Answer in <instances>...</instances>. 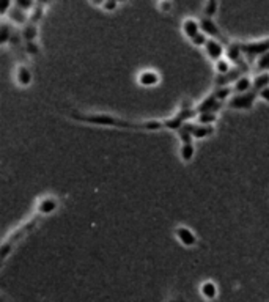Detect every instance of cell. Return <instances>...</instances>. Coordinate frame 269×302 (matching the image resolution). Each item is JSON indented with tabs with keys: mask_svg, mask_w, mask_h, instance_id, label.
I'll use <instances>...</instances> for the list:
<instances>
[{
	"mask_svg": "<svg viewBox=\"0 0 269 302\" xmlns=\"http://www.w3.org/2000/svg\"><path fill=\"white\" fill-rule=\"evenodd\" d=\"M161 8H162L164 11H170L172 3H170V2H164V3H161Z\"/></svg>",
	"mask_w": 269,
	"mask_h": 302,
	"instance_id": "36",
	"label": "cell"
},
{
	"mask_svg": "<svg viewBox=\"0 0 269 302\" xmlns=\"http://www.w3.org/2000/svg\"><path fill=\"white\" fill-rule=\"evenodd\" d=\"M194 145L192 144H184L180 150V153H181V159L184 162H189L192 157H194Z\"/></svg>",
	"mask_w": 269,
	"mask_h": 302,
	"instance_id": "21",
	"label": "cell"
},
{
	"mask_svg": "<svg viewBox=\"0 0 269 302\" xmlns=\"http://www.w3.org/2000/svg\"><path fill=\"white\" fill-rule=\"evenodd\" d=\"M10 18L16 22V24H25V19H27V16H25V11H22L21 8L18 6H11L10 10Z\"/></svg>",
	"mask_w": 269,
	"mask_h": 302,
	"instance_id": "19",
	"label": "cell"
},
{
	"mask_svg": "<svg viewBox=\"0 0 269 302\" xmlns=\"http://www.w3.org/2000/svg\"><path fill=\"white\" fill-rule=\"evenodd\" d=\"M55 209H57V200L50 198V197L41 200L39 205H38V213L39 214H50V213H54Z\"/></svg>",
	"mask_w": 269,
	"mask_h": 302,
	"instance_id": "13",
	"label": "cell"
},
{
	"mask_svg": "<svg viewBox=\"0 0 269 302\" xmlns=\"http://www.w3.org/2000/svg\"><path fill=\"white\" fill-rule=\"evenodd\" d=\"M159 82V76L154 71H144L139 76V83L144 87H153Z\"/></svg>",
	"mask_w": 269,
	"mask_h": 302,
	"instance_id": "12",
	"label": "cell"
},
{
	"mask_svg": "<svg viewBox=\"0 0 269 302\" xmlns=\"http://www.w3.org/2000/svg\"><path fill=\"white\" fill-rule=\"evenodd\" d=\"M11 37H13L11 29L8 27L6 24H3V25H2V29H0V44H5L6 41H10V39H11Z\"/></svg>",
	"mask_w": 269,
	"mask_h": 302,
	"instance_id": "26",
	"label": "cell"
},
{
	"mask_svg": "<svg viewBox=\"0 0 269 302\" xmlns=\"http://www.w3.org/2000/svg\"><path fill=\"white\" fill-rule=\"evenodd\" d=\"M18 82L21 83L22 87L30 85V82H32V73H30L29 68H25V66H21V68L18 70Z\"/></svg>",
	"mask_w": 269,
	"mask_h": 302,
	"instance_id": "17",
	"label": "cell"
},
{
	"mask_svg": "<svg viewBox=\"0 0 269 302\" xmlns=\"http://www.w3.org/2000/svg\"><path fill=\"white\" fill-rule=\"evenodd\" d=\"M183 126H184V121L180 118L178 115H175L173 118H169V120L164 121V128H169L172 131H180Z\"/></svg>",
	"mask_w": 269,
	"mask_h": 302,
	"instance_id": "20",
	"label": "cell"
},
{
	"mask_svg": "<svg viewBox=\"0 0 269 302\" xmlns=\"http://www.w3.org/2000/svg\"><path fill=\"white\" fill-rule=\"evenodd\" d=\"M16 6L27 13L29 10H32V8H35V3H33L32 0H18V2H16Z\"/></svg>",
	"mask_w": 269,
	"mask_h": 302,
	"instance_id": "31",
	"label": "cell"
},
{
	"mask_svg": "<svg viewBox=\"0 0 269 302\" xmlns=\"http://www.w3.org/2000/svg\"><path fill=\"white\" fill-rule=\"evenodd\" d=\"M178 136H180V139H181V142H183V145H184V144H192V137H194V136H192V134H191L186 128H184V126L178 131Z\"/></svg>",
	"mask_w": 269,
	"mask_h": 302,
	"instance_id": "29",
	"label": "cell"
},
{
	"mask_svg": "<svg viewBox=\"0 0 269 302\" xmlns=\"http://www.w3.org/2000/svg\"><path fill=\"white\" fill-rule=\"evenodd\" d=\"M200 29H201V32H203L206 37H211V38H214V39H217V41H221V43H224V44L229 43V39H227V38L222 35V32H221L219 27H217V25L214 24L213 19H208V18L201 19V21H200Z\"/></svg>",
	"mask_w": 269,
	"mask_h": 302,
	"instance_id": "4",
	"label": "cell"
},
{
	"mask_svg": "<svg viewBox=\"0 0 269 302\" xmlns=\"http://www.w3.org/2000/svg\"><path fill=\"white\" fill-rule=\"evenodd\" d=\"M38 38V29L35 24H27L22 30V39L25 43H33Z\"/></svg>",
	"mask_w": 269,
	"mask_h": 302,
	"instance_id": "14",
	"label": "cell"
},
{
	"mask_svg": "<svg viewBox=\"0 0 269 302\" xmlns=\"http://www.w3.org/2000/svg\"><path fill=\"white\" fill-rule=\"evenodd\" d=\"M183 32H184V35L192 41L197 35H200V22L194 19H186L183 22Z\"/></svg>",
	"mask_w": 269,
	"mask_h": 302,
	"instance_id": "10",
	"label": "cell"
},
{
	"mask_svg": "<svg viewBox=\"0 0 269 302\" xmlns=\"http://www.w3.org/2000/svg\"><path fill=\"white\" fill-rule=\"evenodd\" d=\"M257 70L260 71V74L269 71V52H266V54H263V55L258 57V60H257Z\"/></svg>",
	"mask_w": 269,
	"mask_h": 302,
	"instance_id": "22",
	"label": "cell"
},
{
	"mask_svg": "<svg viewBox=\"0 0 269 302\" xmlns=\"http://www.w3.org/2000/svg\"><path fill=\"white\" fill-rule=\"evenodd\" d=\"M252 90V80L247 77V76H242L239 80L234 82V91H236L238 95H242V93H247V91Z\"/></svg>",
	"mask_w": 269,
	"mask_h": 302,
	"instance_id": "15",
	"label": "cell"
},
{
	"mask_svg": "<svg viewBox=\"0 0 269 302\" xmlns=\"http://www.w3.org/2000/svg\"><path fill=\"white\" fill-rule=\"evenodd\" d=\"M247 71V66L246 65H242V66H236V68H231L230 73H227L225 76H217V79H216V83L219 87H227L229 85L230 82H236L242 77V74H244Z\"/></svg>",
	"mask_w": 269,
	"mask_h": 302,
	"instance_id": "6",
	"label": "cell"
},
{
	"mask_svg": "<svg viewBox=\"0 0 269 302\" xmlns=\"http://www.w3.org/2000/svg\"><path fill=\"white\" fill-rule=\"evenodd\" d=\"M43 13H44L43 3L35 5V8H33V13L30 14V24H37L38 21H41V18H43Z\"/></svg>",
	"mask_w": 269,
	"mask_h": 302,
	"instance_id": "23",
	"label": "cell"
},
{
	"mask_svg": "<svg viewBox=\"0 0 269 302\" xmlns=\"http://www.w3.org/2000/svg\"><path fill=\"white\" fill-rule=\"evenodd\" d=\"M213 134V126H203V124H194L192 129V136L195 139H205Z\"/></svg>",
	"mask_w": 269,
	"mask_h": 302,
	"instance_id": "16",
	"label": "cell"
},
{
	"mask_svg": "<svg viewBox=\"0 0 269 302\" xmlns=\"http://www.w3.org/2000/svg\"><path fill=\"white\" fill-rule=\"evenodd\" d=\"M25 52H27L29 55H38L39 54V46L37 41H33V43H25Z\"/></svg>",
	"mask_w": 269,
	"mask_h": 302,
	"instance_id": "30",
	"label": "cell"
},
{
	"mask_svg": "<svg viewBox=\"0 0 269 302\" xmlns=\"http://www.w3.org/2000/svg\"><path fill=\"white\" fill-rule=\"evenodd\" d=\"M201 295H203L206 299H214L217 295L216 285L213 282H205L203 285H201Z\"/></svg>",
	"mask_w": 269,
	"mask_h": 302,
	"instance_id": "18",
	"label": "cell"
},
{
	"mask_svg": "<svg viewBox=\"0 0 269 302\" xmlns=\"http://www.w3.org/2000/svg\"><path fill=\"white\" fill-rule=\"evenodd\" d=\"M242 54H246L250 58L260 57L266 52H269V38L265 41H255V43H246V44H239Z\"/></svg>",
	"mask_w": 269,
	"mask_h": 302,
	"instance_id": "3",
	"label": "cell"
},
{
	"mask_svg": "<svg viewBox=\"0 0 269 302\" xmlns=\"http://www.w3.org/2000/svg\"><path fill=\"white\" fill-rule=\"evenodd\" d=\"M258 96L262 98L263 101H266V103H269V87L265 88L263 91H260V95H258Z\"/></svg>",
	"mask_w": 269,
	"mask_h": 302,
	"instance_id": "34",
	"label": "cell"
},
{
	"mask_svg": "<svg viewBox=\"0 0 269 302\" xmlns=\"http://www.w3.org/2000/svg\"><path fill=\"white\" fill-rule=\"evenodd\" d=\"M71 116L77 121L83 123H93L99 126H114V128H123V129H144V131H159L164 128V121H128L116 118V116L107 115V113H91V115H80V113H71Z\"/></svg>",
	"mask_w": 269,
	"mask_h": 302,
	"instance_id": "1",
	"label": "cell"
},
{
	"mask_svg": "<svg viewBox=\"0 0 269 302\" xmlns=\"http://www.w3.org/2000/svg\"><path fill=\"white\" fill-rule=\"evenodd\" d=\"M269 87V73H262L255 76V79L252 80V91L260 95V91H263L265 88Z\"/></svg>",
	"mask_w": 269,
	"mask_h": 302,
	"instance_id": "11",
	"label": "cell"
},
{
	"mask_svg": "<svg viewBox=\"0 0 269 302\" xmlns=\"http://www.w3.org/2000/svg\"><path fill=\"white\" fill-rule=\"evenodd\" d=\"M176 236H178V239L183 242L184 246H188V247L197 244L195 234L192 233L189 228H186V226H178V228H176Z\"/></svg>",
	"mask_w": 269,
	"mask_h": 302,
	"instance_id": "9",
	"label": "cell"
},
{
	"mask_svg": "<svg viewBox=\"0 0 269 302\" xmlns=\"http://www.w3.org/2000/svg\"><path fill=\"white\" fill-rule=\"evenodd\" d=\"M258 93L255 91H247V93H242V95H236L230 98L229 101V107L234 109V111H247L252 106L255 104V99H257Z\"/></svg>",
	"mask_w": 269,
	"mask_h": 302,
	"instance_id": "2",
	"label": "cell"
},
{
	"mask_svg": "<svg viewBox=\"0 0 269 302\" xmlns=\"http://www.w3.org/2000/svg\"><path fill=\"white\" fill-rule=\"evenodd\" d=\"M205 50H206L208 57L214 62L222 60V55L225 54L222 43H221V41H217V39H209L206 43V46H205Z\"/></svg>",
	"mask_w": 269,
	"mask_h": 302,
	"instance_id": "7",
	"label": "cell"
},
{
	"mask_svg": "<svg viewBox=\"0 0 269 302\" xmlns=\"http://www.w3.org/2000/svg\"><path fill=\"white\" fill-rule=\"evenodd\" d=\"M170 302H175V301H170Z\"/></svg>",
	"mask_w": 269,
	"mask_h": 302,
	"instance_id": "38",
	"label": "cell"
},
{
	"mask_svg": "<svg viewBox=\"0 0 269 302\" xmlns=\"http://www.w3.org/2000/svg\"><path fill=\"white\" fill-rule=\"evenodd\" d=\"M21 37L22 35H19V33H13V37H11V44H14V46H18L19 43H21Z\"/></svg>",
	"mask_w": 269,
	"mask_h": 302,
	"instance_id": "33",
	"label": "cell"
},
{
	"mask_svg": "<svg viewBox=\"0 0 269 302\" xmlns=\"http://www.w3.org/2000/svg\"><path fill=\"white\" fill-rule=\"evenodd\" d=\"M10 6H11V3H10V2H6V3L2 6V14H5V13H6V10H8V8H10Z\"/></svg>",
	"mask_w": 269,
	"mask_h": 302,
	"instance_id": "37",
	"label": "cell"
},
{
	"mask_svg": "<svg viewBox=\"0 0 269 302\" xmlns=\"http://www.w3.org/2000/svg\"><path fill=\"white\" fill-rule=\"evenodd\" d=\"M225 55H227V60H229L230 63H236L238 66L244 65V62H242V58H241V55H242L241 46L236 44V43H233V44H230L229 47H227Z\"/></svg>",
	"mask_w": 269,
	"mask_h": 302,
	"instance_id": "8",
	"label": "cell"
},
{
	"mask_svg": "<svg viewBox=\"0 0 269 302\" xmlns=\"http://www.w3.org/2000/svg\"><path fill=\"white\" fill-rule=\"evenodd\" d=\"M230 93H231V88H229V87H219L213 95H214L217 99H219L221 103H224V101L230 96Z\"/></svg>",
	"mask_w": 269,
	"mask_h": 302,
	"instance_id": "27",
	"label": "cell"
},
{
	"mask_svg": "<svg viewBox=\"0 0 269 302\" xmlns=\"http://www.w3.org/2000/svg\"><path fill=\"white\" fill-rule=\"evenodd\" d=\"M216 71L219 76H225L227 73H230L231 68H230V62L229 60H219V62H216Z\"/></svg>",
	"mask_w": 269,
	"mask_h": 302,
	"instance_id": "24",
	"label": "cell"
},
{
	"mask_svg": "<svg viewBox=\"0 0 269 302\" xmlns=\"http://www.w3.org/2000/svg\"><path fill=\"white\" fill-rule=\"evenodd\" d=\"M216 11H217V2H214V0H211V2H208V3L205 5L203 13H205V16H206L208 19H211L213 16L216 14Z\"/></svg>",
	"mask_w": 269,
	"mask_h": 302,
	"instance_id": "28",
	"label": "cell"
},
{
	"mask_svg": "<svg viewBox=\"0 0 269 302\" xmlns=\"http://www.w3.org/2000/svg\"><path fill=\"white\" fill-rule=\"evenodd\" d=\"M216 120H217L216 113H201V115H198V123L203 124V126H211V124H214Z\"/></svg>",
	"mask_w": 269,
	"mask_h": 302,
	"instance_id": "25",
	"label": "cell"
},
{
	"mask_svg": "<svg viewBox=\"0 0 269 302\" xmlns=\"http://www.w3.org/2000/svg\"><path fill=\"white\" fill-rule=\"evenodd\" d=\"M103 6L106 8V10H115V8H116V2H104Z\"/></svg>",
	"mask_w": 269,
	"mask_h": 302,
	"instance_id": "35",
	"label": "cell"
},
{
	"mask_svg": "<svg viewBox=\"0 0 269 302\" xmlns=\"http://www.w3.org/2000/svg\"><path fill=\"white\" fill-rule=\"evenodd\" d=\"M224 103H221L214 95H209L208 98H205L201 103L195 107V111L198 115L201 113H217L222 109Z\"/></svg>",
	"mask_w": 269,
	"mask_h": 302,
	"instance_id": "5",
	"label": "cell"
},
{
	"mask_svg": "<svg viewBox=\"0 0 269 302\" xmlns=\"http://www.w3.org/2000/svg\"><path fill=\"white\" fill-rule=\"evenodd\" d=\"M208 41L209 39L206 38L205 33H200V35H197L194 39H192V44H194V46H206Z\"/></svg>",
	"mask_w": 269,
	"mask_h": 302,
	"instance_id": "32",
	"label": "cell"
}]
</instances>
